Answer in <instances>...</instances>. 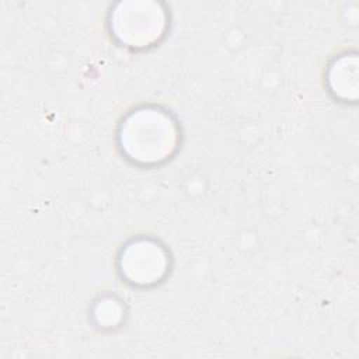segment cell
<instances>
[{
    "instance_id": "1",
    "label": "cell",
    "mask_w": 359,
    "mask_h": 359,
    "mask_svg": "<svg viewBox=\"0 0 359 359\" xmlns=\"http://www.w3.org/2000/svg\"><path fill=\"white\" fill-rule=\"evenodd\" d=\"M178 129L168 114L142 108L129 114L119 133L122 153L133 163L153 165L170 158L177 147Z\"/></svg>"
},
{
    "instance_id": "2",
    "label": "cell",
    "mask_w": 359,
    "mask_h": 359,
    "mask_svg": "<svg viewBox=\"0 0 359 359\" xmlns=\"http://www.w3.org/2000/svg\"><path fill=\"white\" fill-rule=\"evenodd\" d=\"M167 258L165 250L156 241L136 240L122 251L121 271L133 285H150L164 276Z\"/></svg>"
},
{
    "instance_id": "3",
    "label": "cell",
    "mask_w": 359,
    "mask_h": 359,
    "mask_svg": "<svg viewBox=\"0 0 359 359\" xmlns=\"http://www.w3.org/2000/svg\"><path fill=\"white\" fill-rule=\"evenodd\" d=\"M114 35L126 46L147 48L163 35L165 28L164 13L151 10H119L111 22Z\"/></svg>"
}]
</instances>
